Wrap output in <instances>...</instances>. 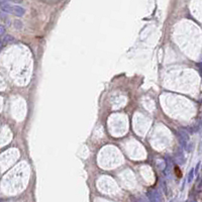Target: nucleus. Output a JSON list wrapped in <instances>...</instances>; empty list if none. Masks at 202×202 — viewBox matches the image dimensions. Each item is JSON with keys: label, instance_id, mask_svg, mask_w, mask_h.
Instances as JSON below:
<instances>
[{"label": "nucleus", "instance_id": "f257e3e1", "mask_svg": "<svg viewBox=\"0 0 202 202\" xmlns=\"http://www.w3.org/2000/svg\"><path fill=\"white\" fill-rule=\"evenodd\" d=\"M0 8L5 13L13 14V15L18 16V17H21V16H23L25 14V9L18 5H11V4L8 3H3L0 5Z\"/></svg>", "mask_w": 202, "mask_h": 202}, {"label": "nucleus", "instance_id": "f03ea898", "mask_svg": "<svg viewBox=\"0 0 202 202\" xmlns=\"http://www.w3.org/2000/svg\"><path fill=\"white\" fill-rule=\"evenodd\" d=\"M178 138L180 140V144L187 152H191L192 150V144L190 142V136H189L188 132L184 129H179L178 130Z\"/></svg>", "mask_w": 202, "mask_h": 202}, {"label": "nucleus", "instance_id": "7ed1b4c3", "mask_svg": "<svg viewBox=\"0 0 202 202\" xmlns=\"http://www.w3.org/2000/svg\"><path fill=\"white\" fill-rule=\"evenodd\" d=\"M148 198L150 202H161L162 198H161V194L158 190L156 189H152L148 192Z\"/></svg>", "mask_w": 202, "mask_h": 202}, {"label": "nucleus", "instance_id": "20e7f679", "mask_svg": "<svg viewBox=\"0 0 202 202\" xmlns=\"http://www.w3.org/2000/svg\"><path fill=\"white\" fill-rule=\"evenodd\" d=\"M194 176H195V169L192 168L190 171H189L188 177H187V183H191V182H192V180L194 179Z\"/></svg>", "mask_w": 202, "mask_h": 202}, {"label": "nucleus", "instance_id": "39448f33", "mask_svg": "<svg viewBox=\"0 0 202 202\" xmlns=\"http://www.w3.org/2000/svg\"><path fill=\"white\" fill-rule=\"evenodd\" d=\"M13 40H14V38H13V36H6L4 38H2L3 45L7 44V42H13Z\"/></svg>", "mask_w": 202, "mask_h": 202}, {"label": "nucleus", "instance_id": "423d86ee", "mask_svg": "<svg viewBox=\"0 0 202 202\" xmlns=\"http://www.w3.org/2000/svg\"><path fill=\"white\" fill-rule=\"evenodd\" d=\"M22 0H0V5L3 3H7V2H14V3H20Z\"/></svg>", "mask_w": 202, "mask_h": 202}, {"label": "nucleus", "instance_id": "0eeeda50", "mask_svg": "<svg viewBox=\"0 0 202 202\" xmlns=\"http://www.w3.org/2000/svg\"><path fill=\"white\" fill-rule=\"evenodd\" d=\"M4 34H5V26L0 24V38H2Z\"/></svg>", "mask_w": 202, "mask_h": 202}]
</instances>
